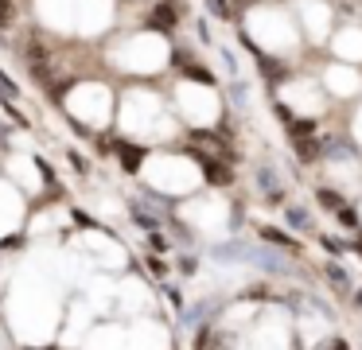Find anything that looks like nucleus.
Instances as JSON below:
<instances>
[{
	"mask_svg": "<svg viewBox=\"0 0 362 350\" xmlns=\"http://www.w3.org/2000/svg\"><path fill=\"white\" fill-rule=\"evenodd\" d=\"M144 175H148V183H156L160 191H191V187L199 183V168H195V163L168 160V156L144 163Z\"/></svg>",
	"mask_w": 362,
	"mask_h": 350,
	"instance_id": "nucleus-1",
	"label": "nucleus"
},
{
	"mask_svg": "<svg viewBox=\"0 0 362 350\" xmlns=\"http://www.w3.org/2000/svg\"><path fill=\"white\" fill-rule=\"evenodd\" d=\"M160 101L152 98V93H133V98L125 101V113H121V124H125L129 132H136V136H144V132H156L160 124ZM172 124H160V132H168Z\"/></svg>",
	"mask_w": 362,
	"mask_h": 350,
	"instance_id": "nucleus-2",
	"label": "nucleus"
},
{
	"mask_svg": "<svg viewBox=\"0 0 362 350\" xmlns=\"http://www.w3.org/2000/svg\"><path fill=\"white\" fill-rule=\"evenodd\" d=\"M117 62L129 66V70H156V66L168 62V43L160 35H141V39H133V43L121 47Z\"/></svg>",
	"mask_w": 362,
	"mask_h": 350,
	"instance_id": "nucleus-3",
	"label": "nucleus"
},
{
	"mask_svg": "<svg viewBox=\"0 0 362 350\" xmlns=\"http://www.w3.org/2000/svg\"><path fill=\"white\" fill-rule=\"evenodd\" d=\"M250 31L261 39L265 47H273V51H288L292 47V28H288V16L284 12H276V8H261L257 16H253V23H250Z\"/></svg>",
	"mask_w": 362,
	"mask_h": 350,
	"instance_id": "nucleus-4",
	"label": "nucleus"
},
{
	"mask_svg": "<svg viewBox=\"0 0 362 350\" xmlns=\"http://www.w3.org/2000/svg\"><path fill=\"white\" fill-rule=\"evenodd\" d=\"M180 105H183V117L191 124H211L218 117V98H214L206 86H195V82H183L180 86Z\"/></svg>",
	"mask_w": 362,
	"mask_h": 350,
	"instance_id": "nucleus-5",
	"label": "nucleus"
},
{
	"mask_svg": "<svg viewBox=\"0 0 362 350\" xmlns=\"http://www.w3.org/2000/svg\"><path fill=\"white\" fill-rule=\"evenodd\" d=\"M71 113H78L90 124H105V117H110V93L102 86H82V90L71 93Z\"/></svg>",
	"mask_w": 362,
	"mask_h": 350,
	"instance_id": "nucleus-6",
	"label": "nucleus"
},
{
	"mask_svg": "<svg viewBox=\"0 0 362 350\" xmlns=\"http://www.w3.org/2000/svg\"><path fill=\"white\" fill-rule=\"evenodd\" d=\"M74 12H78V28L86 31V35H94V31L110 28L113 4L110 0H74Z\"/></svg>",
	"mask_w": 362,
	"mask_h": 350,
	"instance_id": "nucleus-7",
	"label": "nucleus"
},
{
	"mask_svg": "<svg viewBox=\"0 0 362 350\" xmlns=\"http://www.w3.org/2000/svg\"><path fill=\"white\" fill-rule=\"evenodd\" d=\"M253 346H257V350H284V319L281 315H269L265 323L253 331Z\"/></svg>",
	"mask_w": 362,
	"mask_h": 350,
	"instance_id": "nucleus-8",
	"label": "nucleus"
},
{
	"mask_svg": "<svg viewBox=\"0 0 362 350\" xmlns=\"http://www.w3.org/2000/svg\"><path fill=\"white\" fill-rule=\"evenodd\" d=\"M183 214L191 218V222L206 226V230H218L222 222H226V206H222L218 199H206V202H195V206H187Z\"/></svg>",
	"mask_w": 362,
	"mask_h": 350,
	"instance_id": "nucleus-9",
	"label": "nucleus"
},
{
	"mask_svg": "<svg viewBox=\"0 0 362 350\" xmlns=\"http://www.w3.org/2000/svg\"><path fill=\"white\" fill-rule=\"evenodd\" d=\"M71 8H74V0H40V16L51 28H66L71 23Z\"/></svg>",
	"mask_w": 362,
	"mask_h": 350,
	"instance_id": "nucleus-10",
	"label": "nucleus"
},
{
	"mask_svg": "<svg viewBox=\"0 0 362 350\" xmlns=\"http://www.w3.org/2000/svg\"><path fill=\"white\" fill-rule=\"evenodd\" d=\"M300 16H304V23H308V31H312L315 39L327 31V8L320 4V0H304L300 4Z\"/></svg>",
	"mask_w": 362,
	"mask_h": 350,
	"instance_id": "nucleus-11",
	"label": "nucleus"
},
{
	"mask_svg": "<svg viewBox=\"0 0 362 350\" xmlns=\"http://www.w3.org/2000/svg\"><path fill=\"white\" fill-rule=\"evenodd\" d=\"M90 350H125V334L117 327H98L90 334Z\"/></svg>",
	"mask_w": 362,
	"mask_h": 350,
	"instance_id": "nucleus-12",
	"label": "nucleus"
},
{
	"mask_svg": "<svg viewBox=\"0 0 362 350\" xmlns=\"http://www.w3.org/2000/svg\"><path fill=\"white\" fill-rule=\"evenodd\" d=\"M335 51L343 54V59H362V31L346 28L335 35Z\"/></svg>",
	"mask_w": 362,
	"mask_h": 350,
	"instance_id": "nucleus-13",
	"label": "nucleus"
},
{
	"mask_svg": "<svg viewBox=\"0 0 362 350\" xmlns=\"http://www.w3.org/2000/svg\"><path fill=\"white\" fill-rule=\"evenodd\" d=\"M327 86L335 93H354V90H358V74H354V70H346V66H331L327 70Z\"/></svg>",
	"mask_w": 362,
	"mask_h": 350,
	"instance_id": "nucleus-14",
	"label": "nucleus"
},
{
	"mask_svg": "<svg viewBox=\"0 0 362 350\" xmlns=\"http://www.w3.org/2000/svg\"><path fill=\"white\" fill-rule=\"evenodd\" d=\"M284 101L300 105L304 113H315V109H320V98H315V93L308 90V86H288V90H284Z\"/></svg>",
	"mask_w": 362,
	"mask_h": 350,
	"instance_id": "nucleus-15",
	"label": "nucleus"
},
{
	"mask_svg": "<svg viewBox=\"0 0 362 350\" xmlns=\"http://www.w3.org/2000/svg\"><path fill=\"white\" fill-rule=\"evenodd\" d=\"M12 175L20 179V183L24 187H40V171H35V163H28V160H12Z\"/></svg>",
	"mask_w": 362,
	"mask_h": 350,
	"instance_id": "nucleus-16",
	"label": "nucleus"
}]
</instances>
